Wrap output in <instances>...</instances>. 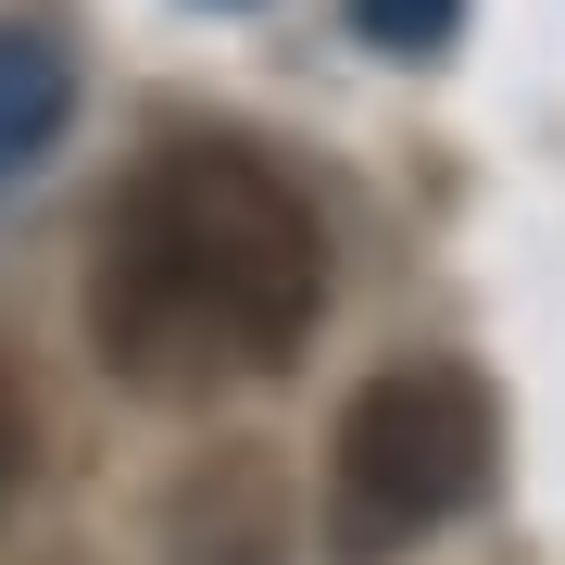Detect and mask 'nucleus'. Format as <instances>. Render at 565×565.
I'll list each match as a JSON object with an SVG mask.
<instances>
[{
    "label": "nucleus",
    "mask_w": 565,
    "mask_h": 565,
    "mask_svg": "<svg viewBox=\"0 0 565 565\" xmlns=\"http://www.w3.org/2000/svg\"><path fill=\"white\" fill-rule=\"evenodd\" d=\"M315 315H327V226L252 139H163L102 214L88 340L114 377L163 403L289 364Z\"/></svg>",
    "instance_id": "1"
},
{
    "label": "nucleus",
    "mask_w": 565,
    "mask_h": 565,
    "mask_svg": "<svg viewBox=\"0 0 565 565\" xmlns=\"http://www.w3.org/2000/svg\"><path fill=\"white\" fill-rule=\"evenodd\" d=\"M490 452H503V415H490V390L465 364L364 377L340 440H327V541H340V565L415 553L440 515H465L490 490Z\"/></svg>",
    "instance_id": "2"
},
{
    "label": "nucleus",
    "mask_w": 565,
    "mask_h": 565,
    "mask_svg": "<svg viewBox=\"0 0 565 565\" xmlns=\"http://www.w3.org/2000/svg\"><path fill=\"white\" fill-rule=\"evenodd\" d=\"M63 126H76V63H63V39H39V25H0V189L39 177Z\"/></svg>",
    "instance_id": "3"
},
{
    "label": "nucleus",
    "mask_w": 565,
    "mask_h": 565,
    "mask_svg": "<svg viewBox=\"0 0 565 565\" xmlns=\"http://www.w3.org/2000/svg\"><path fill=\"white\" fill-rule=\"evenodd\" d=\"M352 25H364L377 51H452L465 0H352Z\"/></svg>",
    "instance_id": "4"
},
{
    "label": "nucleus",
    "mask_w": 565,
    "mask_h": 565,
    "mask_svg": "<svg viewBox=\"0 0 565 565\" xmlns=\"http://www.w3.org/2000/svg\"><path fill=\"white\" fill-rule=\"evenodd\" d=\"M25 465H39V415H25V377H13V364H0V515H13Z\"/></svg>",
    "instance_id": "5"
}]
</instances>
